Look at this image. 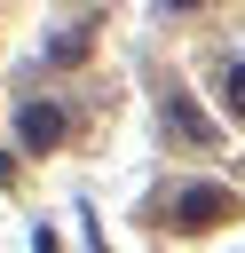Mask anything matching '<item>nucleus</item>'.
Here are the masks:
<instances>
[{
    "label": "nucleus",
    "mask_w": 245,
    "mask_h": 253,
    "mask_svg": "<svg viewBox=\"0 0 245 253\" xmlns=\"http://www.w3.org/2000/svg\"><path fill=\"white\" fill-rule=\"evenodd\" d=\"M229 206H237V198H229L221 182H182V198H174V229H213Z\"/></svg>",
    "instance_id": "obj_1"
},
{
    "label": "nucleus",
    "mask_w": 245,
    "mask_h": 253,
    "mask_svg": "<svg viewBox=\"0 0 245 253\" xmlns=\"http://www.w3.org/2000/svg\"><path fill=\"white\" fill-rule=\"evenodd\" d=\"M55 142H63V111H55V103H24V111H16V150L40 158V150H55Z\"/></svg>",
    "instance_id": "obj_2"
},
{
    "label": "nucleus",
    "mask_w": 245,
    "mask_h": 253,
    "mask_svg": "<svg viewBox=\"0 0 245 253\" xmlns=\"http://www.w3.org/2000/svg\"><path fill=\"white\" fill-rule=\"evenodd\" d=\"M166 126H174L182 142H213V134H221V126H205V111H198L190 95H166Z\"/></svg>",
    "instance_id": "obj_3"
},
{
    "label": "nucleus",
    "mask_w": 245,
    "mask_h": 253,
    "mask_svg": "<svg viewBox=\"0 0 245 253\" xmlns=\"http://www.w3.org/2000/svg\"><path fill=\"white\" fill-rule=\"evenodd\" d=\"M87 55V32L71 24V32H47V63H79Z\"/></svg>",
    "instance_id": "obj_4"
},
{
    "label": "nucleus",
    "mask_w": 245,
    "mask_h": 253,
    "mask_svg": "<svg viewBox=\"0 0 245 253\" xmlns=\"http://www.w3.org/2000/svg\"><path fill=\"white\" fill-rule=\"evenodd\" d=\"M221 111L245 126V63H229V71H221Z\"/></svg>",
    "instance_id": "obj_5"
}]
</instances>
